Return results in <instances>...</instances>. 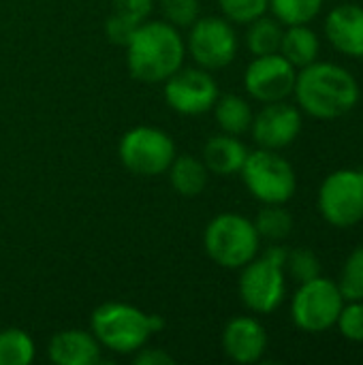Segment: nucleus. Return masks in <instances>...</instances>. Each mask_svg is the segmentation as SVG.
I'll use <instances>...</instances> for the list:
<instances>
[{"mask_svg": "<svg viewBox=\"0 0 363 365\" xmlns=\"http://www.w3.org/2000/svg\"><path fill=\"white\" fill-rule=\"evenodd\" d=\"M175 359L163 349H139L135 353V365H173Z\"/></svg>", "mask_w": 363, "mask_h": 365, "instance_id": "32", "label": "nucleus"}, {"mask_svg": "<svg viewBox=\"0 0 363 365\" xmlns=\"http://www.w3.org/2000/svg\"><path fill=\"white\" fill-rule=\"evenodd\" d=\"M259 244L261 237L255 222L233 212L214 216L203 231L208 257L225 269H242L259 255Z\"/></svg>", "mask_w": 363, "mask_h": 365, "instance_id": "4", "label": "nucleus"}, {"mask_svg": "<svg viewBox=\"0 0 363 365\" xmlns=\"http://www.w3.org/2000/svg\"><path fill=\"white\" fill-rule=\"evenodd\" d=\"M240 49L233 24L225 17H199L188 32L186 51L205 71H220L229 66Z\"/></svg>", "mask_w": 363, "mask_h": 365, "instance_id": "9", "label": "nucleus"}, {"mask_svg": "<svg viewBox=\"0 0 363 365\" xmlns=\"http://www.w3.org/2000/svg\"><path fill=\"white\" fill-rule=\"evenodd\" d=\"M36 355L32 338L17 327L0 331V365H28Z\"/></svg>", "mask_w": 363, "mask_h": 365, "instance_id": "22", "label": "nucleus"}, {"mask_svg": "<svg viewBox=\"0 0 363 365\" xmlns=\"http://www.w3.org/2000/svg\"><path fill=\"white\" fill-rule=\"evenodd\" d=\"M325 0H270V11L282 26L310 24L323 9Z\"/></svg>", "mask_w": 363, "mask_h": 365, "instance_id": "24", "label": "nucleus"}, {"mask_svg": "<svg viewBox=\"0 0 363 365\" xmlns=\"http://www.w3.org/2000/svg\"><path fill=\"white\" fill-rule=\"evenodd\" d=\"M160 329V317L148 314L141 308L122 302L98 306L90 319V331L98 344L116 355H135Z\"/></svg>", "mask_w": 363, "mask_h": 365, "instance_id": "3", "label": "nucleus"}, {"mask_svg": "<svg viewBox=\"0 0 363 365\" xmlns=\"http://www.w3.org/2000/svg\"><path fill=\"white\" fill-rule=\"evenodd\" d=\"M252 139L265 150H285L302 133V111L285 101L265 103V107L252 118Z\"/></svg>", "mask_w": 363, "mask_h": 365, "instance_id": "13", "label": "nucleus"}, {"mask_svg": "<svg viewBox=\"0 0 363 365\" xmlns=\"http://www.w3.org/2000/svg\"><path fill=\"white\" fill-rule=\"evenodd\" d=\"M246 156H248V150L235 135L220 133V135H214L205 141L201 160L205 163L210 173L235 175L242 171Z\"/></svg>", "mask_w": 363, "mask_h": 365, "instance_id": "17", "label": "nucleus"}, {"mask_svg": "<svg viewBox=\"0 0 363 365\" xmlns=\"http://www.w3.org/2000/svg\"><path fill=\"white\" fill-rule=\"evenodd\" d=\"M255 229L259 233V237L270 240V242H282L291 235L293 231V216L289 210H285V205H265L257 218L252 220Z\"/></svg>", "mask_w": 363, "mask_h": 365, "instance_id": "23", "label": "nucleus"}, {"mask_svg": "<svg viewBox=\"0 0 363 365\" xmlns=\"http://www.w3.org/2000/svg\"><path fill=\"white\" fill-rule=\"evenodd\" d=\"M242 304L255 314L276 312L287 295L285 269L263 257H255L242 267L237 282Z\"/></svg>", "mask_w": 363, "mask_h": 365, "instance_id": "11", "label": "nucleus"}, {"mask_svg": "<svg viewBox=\"0 0 363 365\" xmlns=\"http://www.w3.org/2000/svg\"><path fill=\"white\" fill-rule=\"evenodd\" d=\"M323 220L336 229H349L363 220V171L338 169L329 173L317 199Z\"/></svg>", "mask_w": 363, "mask_h": 365, "instance_id": "8", "label": "nucleus"}, {"mask_svg": "<svg viewBox=\"0 0 363 365\" xmlns=\"http://www.w3.org/2000/svg\"><path fill=\"white\" fill-rule=\"evenodd\" d=\"M321 51L319 34L308 24L287 26L280 41V51L295 68H304L312 62H317Z\"/></svg>", "mask_w": 363, "mask_h": 365, "instance_id": "18", "label": "nucleus"}, {"mask_svg": "<svg viewBox=\"0 0 363 365\" xmlns=\"http://www.w3.org/2000/svg\"><path fill=\"white\" fill-rule=\"evenodd\" d=\"M103 346L92 331L62 329L47 344V357L56 365H96Z\"/></svg>", "mask_w": 363, "mask_h": 365, "instance_id": "16", "label": "nucleus"}, {"mask_svg": "<svg viewBox=\"0 0 363 365\" xmlns=\"http://www.w3.org/2000/svg\"><path fill=\"white\" fill-rule=\"evenodd\" d=\"M186 58V41L169 21H143L126 45L128 73L143 83H163Z\"/></svg>", "mask_w": 363, "mask_h": 365, "instance_id": "2", "label": "nucleus"}, {"mask_svg": "<svg viewBox=\"0 0 363 365\" xmlns=\"http://www.w3.org/2000/svg\"><path fill=\"white\" fill-rule=\"evenodd\" d=\"M223 351L235 364H257L267 351V331L255 317H235L223 329Z\"/></svg>", "mask_w": 363, "mask_h": 365, "instance_id": "14", "label": "nucleus"}, {"mask_svg": "<svg viewBox=\"0 0 363 365\" xmlns=\"http://www.w3.org/2000/svg\"><path fill=\"white\" fill-rule=\"evenodd\" d=\"M223 17L231 24H244L263 17L270 9V0H218Z\"/></svg>", "mask_w": 363, "mask_h": 365, "instance_id": "26", "label": "nucleus"}, {"mask_svg": "<svg viewBox=\"0 0 363 365\" xmlns=\"http://www.w3.org/2000/svg\"><path fill=\"white\" fill-rule=\"evenodd\" d=\"M240 173L248 192L263 205H285L297 190L295 169L276 150L259 148L248 152Z\"/></svg>", "mask_w": 363, "mask_h": 365, "instance_id": "5", "label": "nucleus"}, {"mask_svg": "<svg viewBox=\"0 0 363 365\" xmlns=\"http://www.w3.org/2000/svg\"><path fill=\"white\" fill-rule=\"evenodd\" d=\"M293 94L304 113L317 120H338L357 107L362 90L351 71L317 60L300 68Z\"/></svg>", "mask_w": 363, "mask_h": 365, "instance_id": "1", "label": "nucleus"}, {"mask_svg": "<svg viewBox=\"0 0 363 365\" xmlns=\"http://www.w3.org/2000/svg\"><path fill=\"white\" fill-rule=\"evenodd\" d=\"M325 36L334 49L363 60V6L344 2L334 6L325 17Z\"/></svg>", "mask_w": 363, "mask_h": 365, "instance_id": "15", "label": "nucleus"}, {"mask_svg": "<svg viewBox=\"0 0 363 365\" xmlns=\"http://www.w3.org/2000/svg\"><path fill=\"white\" fill-rule=\"evenodd\" d=\"M199 0H160L165 21L175 28H190L199 19Z\"/></svg>", "mask_w": 363, "mask_h": 365, "instance_id": "28", "label": "nucleus"}, {"mask_svg": "<svg viewBox=\"0 0 363 365\" xmlns=\"http://www.w3.org/2000/svg\"><path fill=\"white\" fill-rule=\"evenodd\" d=\"M116 13L141 24L150 17L152 9H154V0H113Z\"/></svg>", "mask_w": 363, "mask_h": 365, "instance_id": "31", "label": "nucleus"}, {"mask_svg": "<svg viewBox=\"0 0 363 365\" xmlns=\"http://www.w3.org/2000/svg\"><path fill=\"white\" fill-rule=\"evenodd\" d=\"M141 24H143V21H141ZM137 28H139L137 21H133V19H128V17H124V15H120V13L113 11V15H109V19H107V24H105V34H107V38H109L113 45L126 47L128 41L133 38V34H135Z\"/></svg>", "mask_w": 363, "mask_h": 365, "instance_id": "30", "label": "nucleus"}, {"mask_svg": "<svg viewBox=\"0 0 363 365\" xmlns=\"http://www.w3.org/2000/svg\"><path fill=\"white\" fill-rule=\"evenodd\" d=\"M344 297L338 284L329 278L317 276L302 282L291 302V319L297 329L306 334H323L336 327Z\"/></svg>", "mask_w": 363, "mask_h": 365, "instance_id": "7", "label": "nucleus"}, {"mask_svg": "<svg viewBox=\"0 0 363 365\" xmlns=\"http://www.w3.org/2000/svg\"><path fill=\"white\" fill-rule=\"evenodd\" d=\"M297 79V68L282 53L255 56L246 66L244 88L259 103L287 101L293 94Z\"/></svg>", "mask_w": 363, "mask_h": 365, "instance_id": "12", "label": "nucleus"}, {"mask_svg": "<svg viewBox=\"0 0 363 365\" xmlns=\"http://www.w3.org/2000/svg\"><path fill=\"white\" fill-rule=\"evenodd\" d=\"M167 175H169V184L173 186V190L190 199V197H199L205 190L210 171L201 158L182 154L173 158V163L167 169Z\"/></svg>", "mask_w": 363, "mask_h": 365, "instance_id": "19", "label": "nucleus"}, {"mask_svg": "<svg viewBox=\"0 0 363 365\" xmlns=\"http://www.w3.org/2000/svg\"><path fill=\"white\" fill-rule=\"evenodd\" d=\"M282 24L276 17H259L248 24L246 32V47L252 56H267L280 51L282 41Z\"/></svg>", "mask_w": 363, "mask_h": 365, "instance_id": "21", "label": "nucleus"}, {"mask_svg": "<svg viewBox=\"0 0 363 365\" xmlns=\"http://www.w3.org/2000/svg\"><path fill=\"white\" fill-rule=\"evenodd\" d=\"M165 103L171 111L197 118L208 111H212L216 98H218V83L210 75V71L201 66H180L173 75H169L165 81Z\"/></svg>", "mask_w": 363, "mask_h": 365, "instance_id": "10", "label": "nucleus"}, {"mask_svg": "<svg viewBox=\"0 0 363 365\" xmlns=\"http://www.w3.org/2000/svg\"><path fill=\"white\" fill-rule=\"evenodd\" d=\"M120 163L135 175L156 178L167 173L169 165L178 156L173 139L154 126H135L118 143Z\"/></svg>", "mask_w": 363, "mask_h": 365, "instance_id": "6", "label": "nucleus"}, {"mask_svg": "<svg viewBox=\"0 0 363 365\" xmlns=\"http://www.w3.org/2000/svg\"><path fill=\"white\" fill-rule=\"evenodd\" d=\"M336 327L349 342H363V302H349L342 306Z\"/></svg>", "mask_w": 363, "mask_h": 365, "instance_id": "29", "label": "nucleus"}, {"mask_svg": "<svg viewBox=\"0 0 363 365\" xmlns=\"http://www.w3.org/2000/svg\"><path fill=\"white\" fill-rule=\"evenodd\" d=\"M214 118H216V124L220 126L223 133H229V135H244L250 130V124H252V107L246 98H242L240 94H218L214 107Z\"/></svg>", "mask_w": 363, "mask_h": 365, "instance_id": "20", "label": "nucleus"}, {"mask_svg": "<svg viewBox=\"0 0 363 365\" xmlns=\"http://www.w3.org/2000/svg\"><path fill=\"white\" fill-rule=\"evenodd\" d=\"M261 257H263V259H267L270 263H274V265H278V267H282V269H285L287 259H289V250H287L285 246H280V244H272V246H270Z\"/></svg>", "mask_w": 363, "mask_h": 365, "instance_id": "33", "label": "nucleus"}, {"mask_svg": "<svg viewBox=\"0 0 363 365\" xmlns=\"http://www.w3.org/2000/svg\"><path fill=\"white\" fill-rule=\"evenodd\" d=\"M338 289L344 302H363V246L355 248L342 267Z\"/></svg>", "mask_w": 363, "mask_h": 365, "instance_id": "25", "label": "nucleus"}, {"mask_svg": "<svg viewBox=\"0 0 363 365\" xmlns=\"http://www.w3.org/2000/svg\"><path fill=\"white\" fill-rule=\"evenodd\" d=\"M285 269H287L289 276H291L293 280H297L300 284H302V282H308V280H312V278H317V276H321L319 257H317L312 250H308V248L291 250Z\"/></svg>", "mask_w": 363, "mask_h": 365, "instance_id": "27", "label": "nucleus"}]
</instances>
